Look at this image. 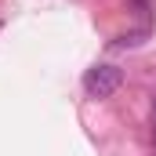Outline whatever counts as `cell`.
<instances>
[{
  "label": "cell",
  "mask_w": 156,
  "mask_h": 156,
  "mask_svg": "<svg viewBox=\"0 0 156 156\" xmlns=\"http://www.w3.org/2000/svg\"><path fill=\"white\" fill-rule=\"evenodd\" d=\"M120 83H123V73H120L116 66H91L87 73H83V91H87V98H109V94H116Z\"/></svg>",
  "instance_id": "6da1fadb"
}]
</instances>
